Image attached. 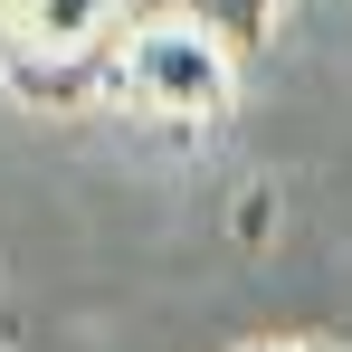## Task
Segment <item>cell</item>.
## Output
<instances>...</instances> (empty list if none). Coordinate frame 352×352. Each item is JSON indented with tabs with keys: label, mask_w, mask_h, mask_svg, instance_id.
<instances>
[{
	"label": "cell",
	"mask_w": 352,
	"mask_h": 352,
	"mask_svg": "<svg viewBox=\"0 0 352 352\" xmlns=\"http://www.w3.org/2000/svg\"><path fill=\"white\" fill-rule=\"evenodd\" d=\"M115 10L124 0H0V29L38 38V48H86V58H105V48H115Z\"/></svg>",
	"instance_id": "cell-3"
},
{
	"label": "cell",
	"mask_w": 352,
	"mask_h": 352,
	"mask_svg": "<svg viewBox=\"0 0 352 352\" xmlns=\"http://www.w3.org/2000/svg\"><path fill=\"white\" fill-rule=\"evenodd\" d=\"M0 352H10V333H0Z\"/></svg>",
	"instance_id": "cell-6"
},
{
	"label": "cell",
	"mask_w": 352,
	"mask_h": 352,
	"mask_svg": "<svg viewBox=\"0 0 352 352\" xmlns=\"http://www.w3.org/2000/svg\"><path fill=\"white\" fill-rule=\"evenodd\" d=\"M115 105H143V115H172V124H210L229 115L238 96V48H219L200 19H153L115 38Z\"/></svg>",
	"instance_id": "cell-1"
},
{
	"label": "cell",
	"mask_w": 352,
	"mask_h": 352,
	"mask_svg": "<svg viewBox=\"0 0 352 352\" xmlns=\"http://www.w3.org/2000/svg\"><path fill=\"white\" fill-rule=\"evenodd\" d=\"M0 86H10L19 105L58 115V105H86V96H105V86H115V48H105V58H86V48H38V38L0 29Z\"/></svg>",
	"instance_id": "cell-2"
},
{
	"label": "cell",
	"mask_w": 352,
	"mask_h": 352,
	"mask_svg": "<svg viewBox=\"0 0 352 352\" xmlns=\"http://www.w3.org/2000/svg\"><path fill=\"white\" fill-rule=\"evenodd\" d=\"M286 10L295 0H181V19H200L219 48H238V58H257L276 29H286Z\"/></svg>",
	"instance_id": "cell-4"
},
{
	"label": "cell",
	"mask_w": 352,
	"mask_h": 352,
	"mask_svg": "<svg viewBox=\"0 0 352 352\" xmlns=\"http://www.w3.org/2000/svg\"><path fill=\"white\" fill-rule=\"evenodd\" d=\"M248 352H333V343H248Z\"/></svg>",
	"instance_id": "cell-5"
}]
</instances>
